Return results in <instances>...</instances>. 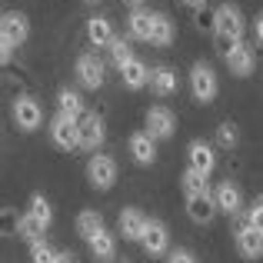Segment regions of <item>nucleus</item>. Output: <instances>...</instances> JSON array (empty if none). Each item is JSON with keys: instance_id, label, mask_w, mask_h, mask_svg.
<instances>
[{"instance_id": "ddd939ff", "label": "nucleus", "mask_w": 263, "mask_h": 263, "mask_svg": "<svg viewBox=\"0 0 263 263\" xmlns=\"http://www.w3.org/2000/svg\"><path fill=\"white\" fill-rule=\"evenodd\" d=\"M237 250L243 253L247 260H257V257H263V233L257 230V227L243 223V227L237 230Z\"/></svg>"}, {"instance_id": "f03ea898", "label": "nucleus", "mask_w": 263, "mask_h": 263, "mask_svg": "<svg viewBox=\"0 0 263 263\" xmlns=\"http://www.w3.org/2000/svg\"><path fill=\"white\" fill-rule=\"evenodd\" d=\"M190 90H193V100H200V103H213V97H217V73L210 70L206 64H193V70H190Z\"/></svg>"}, {"instance_id": "423d86ee", "label": "nucleus", "mask_w": 263, "mask_h": 263, "mask_svg": "<svg viewBox=\"0 0 263 263\" xmlns=\"http://www.w3.org/2000/svg\"><path fill=\"white\" fill-rule=\"evenodd\" d=\"M174 130H177L174 110H167V107H150L147 110V134L154 137V140H170Z\"/></svg>"}, {"instance_id": "5701e85b", "label": "nucleus", "mask_w": 263, "mask_h": 263, "mask_svg": "<svg viewBox=\"0 0 263 263\" xmlns=\"http://www.w3.org/2000/svg\"><path fill=\"white\" fill-rule=\"evenodd\" d=\"M57 107L64 117H70V120H84V100H80V93H73V90H60L57 93Z\"/></svg>"}, {"instance_id": "6e6552de", "label": "nucleus", "mask_w": 263, "mask_h": 263, "mask_svg": "<svg viewBox=\"0 0 263 263\" xmlns=\"http://www.w3.org/2000/svg\"><path fill=\"white\" fill-rule=\"evenodd\" d=\"M27 37H30V24H27V17L17 13V10H7L4 20H0V40H10L13 47H20Z\"/></svg>"}, {"instance_id": "a211bd4d", "label": "nucleus", "mask_w": 263, "mask_h": 263, "mask_svg": "<svg viewBox=\"0 0 263 263\" xmlns=\"http://www.w3.org/2000/svg\"><path fill=\"white\" fill-rule=\"evenodd\" d=\"M150 87H154V93H157V97H170V93H177V87H180L177 70H174V67H157V70L150 73Z\"/></svg>"}, {"instance_id": "a878e982", "label": "nucleus", "mask_w": 263, "mask_h": 263, "mask_svg": "<svg viewBox=\"0 0 263 263\" xmlns=\"http://www.w3.org/2000/svg\"><path fill=\"white\" fill-rule=\"evenodd\" d=\"M154 47H170L174 44V24H170L167 13H157L154 17V37H150Z\"/></svg>"}, {"instance_id": "c756f323", "label": "nucleus", "mask_w": 263, "mask_h": 263, "mask_svg": "<svg viewBox=\"0 0 263 263\" xmlns=\"http://www.w3.org/2000/svg\"><path fill=\"white\" fill-rule=\"evenodd\" d=\"M60 253L53 250L47 240H37V243H30V263H57Z\"/></svg>"}, {"instance_id": "c85d7f7f", "label": "nucleus", "mask_w": 263, "mask_h": 263, "mask_svg": "<svg viewBox=\"0 0 263 263\" xmlns=\"http://www.w3.org/2000/svg\"><path fill=\"white\" fill-rule=\"evenodd\" d=\"M110 57H114V67L117 70H123V67L134 60V50H130V40H123V37H117L114 44H110Z\"/></svg>"}, {"instance_id": "412c9836", "label": "nucleus", "mask_w": 263, "mask_h": 263, "mask_svg": "<svg viewBox=\"0 0 263 263\" xmlns=\"http://www.w3.org/2000/svg\"><path fill=\"white\" fill-rule=\"evenodd\" d=\"M150 73H154V70H147V64L134 57V60H130V64L120 70V77H123V87L140 90V87H147V84H150Z\"/></svg>"}, {"instance_id": "f8f14e48", "label": "nucleus", "mask_w": 263, "mask_h": 263, "mask_svg": "<svg viewBox=\"0 0 263 263\" xmlns=\"http://www.w3.org/2000/svg\"><path fill=\"white\" fill-rule=\"evenodd\" d=\"M217 197L213 193H206V197H186V217L193 220V223H210L213 217H217Z\"/></svg>"}, {"instance_id": "2eb2a0df", "label": "nucleus", "mask_w": 263, "mask_h": 263, "mask_svg": "<svg viewBox=\"0 0 263 263\" xmlns=\"http://www.w3.org/2000/svg\"><path fill=\"white\" fill-rule=\"evenodd\" d=\"M103 137H107L103 120L97 114H87L84 120H80V147H84V150H97L103 143Z\"/></svg>"}, {"instance_id": "393cba45", "label": "nucleus", "mask_w": 263, "mask_h": 263, "mask_svg": "<svg viewBox=\"0 0 263 263\" xmlns=\"http://www.w3.org/2000/svg\"><path fill=\"white\" fill-rule=\"evenodd\" d=\"M100 230H107V227H103V217H100L97 210H84V213L77 217V233L87 240V243H90V240H93Z\"/></svg>"}, {"instance_id": "72a5a7b5", "label": "nucleus", "mask_w": 263, "mask_h": 263, "mask_svg": "<svg viewBox=\"0 0 263 263\" xmlns=\"http://www.w3.org/2000/svg\"><path fill=\"white\" fill-rule=\"evenodd\" d=\"M10 57H13V44H10V40H0V60L10 64Z\"/></svg>"}, {"instance_id": "2f4dec72", "label": "nucleus", "mask_w": 263, "mask_h": 263, "mask_svg": "<svg viewBox=\"0 0 263 263\" xmlns=\"http://www.w3.org/2000/svg\"><path fill=\"white\" fill-rule=\"evenodd\" d=\"M247 223H250V227H257V230L263 233V197H260V200H253L250 213H247Z\"/></svg>"}, {"instance_id": "9b49d317", "label": "nucleus", "mask_w": 263, "mask_h": 263, "mask_svg": "<svg viewBox=\"0 0 263 263\" xmlns=\"http://www.w3.org/2000/svg\"><path fill=\"white\" fill-rule=\"evenodd\" d=\"M117 227H120V233H123V240H143V233H147V227H150V220L143 217L140 210H120V220H117Z\"/></svg>"}, {"instance_id": "6ab92c4d", "label": "nucleus", "mask_w": 263, "mask_h": 263, "mask_svg": "<svg viewBox=\"0 0 263 263\" xmlns=\"http://www.w3.org/2000/svg\"><path fill=\"white\" fill-rule=\"evenodd\" d=\"M154 17H157V13H150V10H134L127 17L130 37H134V40H150V37H154Z\"/></svg>"}, {"instance_id": "0eeeda50", "label": "nucleus", "mask_w": 263, "mask_h": 263, "mask_svg": "<svg viewBox=\"0 0 263 263\" xmlns=\"http://www.w3.org/2000/svg\"><path fill=\"white\" fill-rule=\"evenodd\" d=\"M77 80L87 90H100L103 87L107 73H103V64L97 60V53H84V57H77Z\"/></svg>"}, {"instance_id": "dca6fc26", "label": "nucleus", "mask_w": 263, "mask_h": 263, "mask_svg": "<svg viewBox=\"0 0 263 263\" xmlns=\"http://www.w3.org/2000/svg\"><path fill=\"white\" fill-rule=\"evenodd\" d=\"M223 60H227V67H230V73L233 77H250L253 73V64H257V60H253V50L250 47H233L230 53H223Z\"/></svg>"}, {"instance_id": "aec40b11", "label": "nucleus", "mask_w": 263, "mask_h": 263, "mask_svg": "<svg viewBox=\"0 0 263 263\" xmlns=\"http://www.w3.org/2000/svg\"><path fill=\"white\" fill-rule=\"evenodd\" d=\"M87 40L93 47H110L114 44V27H110V20L107 17H90L87 20Z\"/></svg>"}, {"instance_id": "c9c22d12", "label": "nucleus", "mask_w": 263, "mask_h": 263, "mask_svg": "<svg viewBox=\"0 0 263 263\" xmlns=\"http://www.w3.org/2000/svg\"><path fill=\"white\" fill-rule=\"evenodd\" d=\"M253 37H257V44H263V17H257V24H253Z\"/></svg>"}, {"instance_id": "1a4fd4ad", "label": "nucleus", "mask_w": 263, "mask_h": 263, "mask_svg": "<svg viewBox=\"0 0 263 263\" xmlns=\"http://www.w3.org/2000/svg\"><path fill=\"white\" fill-rule=\"evenodd\" d=\"M186 157H190V167L203 177H210L213 167H217V154H213V147L203 143V140H193L190 147H186Z\"/></svg>"}, {"instance_id": "39448f33", "label": "nucleus", "mask_w": 263, "mask_h": 263, "mask_svg": "<svg viewBox=\"0 0 263 263\" xmlns=\"http://www.w3.org/2000/svg\"><path fill=\"white\" fill-rule=\"evenodd\" d=\"M87 177H90V183H93L97 190H110V186H114V180H117L114 157L93 154V157H90V163H87Z\"/></svg>"}, {"instance_id": "f704fd0d", "label": "nucleus", "mask_w": 263, "mask_h": 263, "mask_svg": "<svg viewBox=\"0 0 263 263\" xmlns=\"http://www.w3.org/2000/svg\"><path fill=\"white\" fill-rule=\"evenodd\" d=\"M4 233H17L13 230V213L10 210H4Z\"/></svg>"}, {"instance_id": "bb28decb", "label": "nucleus", "mask_w": 263, "mask_h": 263, "mask_svg": "<svg viewBox=\"0 0 263 263\" xmlns=\"http://www.w3.org/2000/svg\"><path fill=\"white\" fill-rule=\"evenodd\" d=\"M27 213H30V217L44 227V230L50 227V220H53V210H50V203H47L44 193H33V197H30V210H27Z\"/></svg>"}, {"instance_id": "cd10ccee", "label": "nucleus", "mask_w": 263, "mask_h": 263, "mask_svg": "<svg viewBox=\"0 0 263 263\" xmlns=\"http://www.w3.org/2000/svg\"><path fill=\"white\" fill-rule=\"evenodd\" d=\"M17 237L30 240V243H37V240H44V227L37 223V220L30 217V213H24V217H17Z\"/></svg>"}, {"instance_id": "4be33fe9", "label": "nucleus", "mask_w": 263, "mask_h": 263, "mask_svg": "<svg viewBox=\"0 0 263 263\" xmlns=\"http://www.w3.org/2000/svg\"><path fill=\"white\" fill-rule=\"evenodd\" d=\"M90 253H93L100 263H110L117 257V240H114V233L110 230H100L93 240H90Z\"/></svg>"}, {"instance_id": "e433bc0d", "label": "nucleus", "mask_w": 263, "mask_h": 263, "mask_svg": "<svg viewBox=\"0 0 263 263\" xmlns=\"http://www.w3.org/2000/svg\"><path fill=\"white\" fill-rule=\"evenodd\" d=\"M57 263H80V260H77V253L67 250V253H60V260H57Z\"/></svg>"}, {"instance_id": "9d476101", "label": "nucleus", "mask_w": 263, "mask_h": 263, "mask_svg": "<svg viewBox=\"0 0 263 263\" xmlns=\"http://www.w3.org/2000/svg\"><path fill=\"white\" fill-rule=\"evenodd\" d=\"M143 250L150 253V257H160V253H167V247H170V230H167V223H160V220H150V227H147V233H143Z\"/></svg>"}, {"instance_id": "7ed1b4c3", "label": "nucleus", "mask_w": 263, "mask_h": 263, "mask_svg": "<svg viewBox=\"0 0 263 263\" xmlns=\"http://www.w3.org/2000/svg\"><path fill=\"white\" fill-rule=\"evenodd\" d=\"M13 123H17V130H24V134H33V130L44 123L40 103L33 100V97H17V100H13Z\"/></svg>"}, {"instance_id": "7c9ffc66", "label": "nucleus", "mask_w": 263, "mask_h": 263, "mask_svg": "<svg viewBox=\"0 0 263 263\" xmlns=\"http://www.w3.org/2000/svg\"><path fill=\"white\" fill-rule=\"evenodd\" d=\"M237 140H240L237 123H230V120H227V123H220V127H217V143H220V147L233 150V147H237Z\"/></svg>"}, {"instance_id": "58836bf2", "label": "nucleus", "mask_w": 263, "mask_h": 263, "mask_svg": "<svg viewBox=\"0 0 263 263\" xmlns=\"http://www.w3.org/2000/svg\"><path fill=\"white\" fill-rule=\"evenodd\" d=\"M130 4H143V0H130Z\"/></svg>"}, {"instance_id": "f257e3e1", "label": "nucleus", "mask_w": 263, "mask_h": 263, "mask_svg": "<svg viewBox=\"0 0 263 263\" xmlns=\"http://www.w3.org/2000/svg\"><path fill=\"white\" fill-rule=\"evenodd\" d=\"M243 30H247L243 13H240L230 0H227V4H220L217 7V40L223 44V53H230L233 47L243 44Z\"/></svg>"}, {"instance_id": "4468645a", "label": "nucleus", "mask_w": 263, "mask_h": 263, "mask_svg": "<svg viewBox=\"0 0 263 263\" xmlns=\"http://www.w3.org/2000/svg\"><path fill=\"white\" fill-rule=\"evenodd\" d=\"M213 197H217V206H220V213H227V217H237V213H240V206H243V197H240L237 183H230V180L217 183Z\"/></svg>"}, {"instance_id": "20e7f679", "label": "nucleus", "mask_w": 263, "mask_h": 263, "mask_svg": "<svg viewBox=\"0 0 263 263\" xmlns=\"http://www.w3.org/2000/svg\"><path fill=\"white\" fill-rule=\"evenodd\" d=\"M50 140L57 143L60 150L80 147V120H70V117L57 114V117L50 120Z\"/></svg>"}, {"instance_id": "b1692460", "label": "nucleus", "mask_w": 263, "mask_h": 263, "mask_svg": "<svg viewBox=\"0 0 263 263\" xmlns=\"http://www.w3.org/2000/svg\"><path fill=\"white\" fill-rule=\"evenodd\" d=\"M180 186H183L186 197H206V193H210V183H206V177L197 174L193 167L183 170V177H180Z\"/></svg>"}, {"instance_id": "4c0bfd02", "label": "nucleus", "mask_w": 263, "mask_h": 263, "mask_svg": "<svg viewBox=\"0 0 263 263\" xmlns=\"http://www.w3.org/2000/svg\"><path fill=\"white\" fill-rule=\"evenodd\" d=\"M186 4H190L193 10H203V7H206V0H186Z\"/></svg>"}, {"instance_id": "f3484780", "label": "nucleus", "mask_w": 263, "mask_h": 263, "mask_svg": "<svg viewBox=\"0 0 263 263\" xmlns=\"http://www.w3.org/2000/svg\"><path fill=\"white\" fill-rule=\"evenodd\" d=\"M130 154H134L137 163H143V167H150V163L157 160V147H154V137L143 130V134H134L130 137Z\"/></svg>"}, {"instance_id": "473e14b6", "label": "nucleus", "mask_w": 263, "mask_h": 263, "mask_svg": "<svg viewBox=\"0 0 263 263\" xmlns=\"http://www.w3.org/2000/svg\"><path fill=\"white\" fill-rule=\"evenodd\" d=\"M167 263H197V260H193V253H190V250H174Z\"/></svg>"}]
</instances>
